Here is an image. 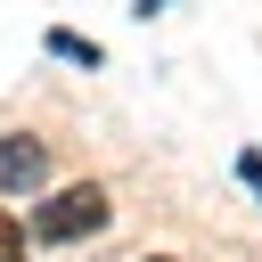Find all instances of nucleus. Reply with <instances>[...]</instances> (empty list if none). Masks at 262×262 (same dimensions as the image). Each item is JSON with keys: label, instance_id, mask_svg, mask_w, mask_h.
Here are the masks:
<instances>
[{"label": "nucleus", "instance_id": "f257e3e1", "mask_svg": "<svg viewBox=\"0 0 262 262\" xmlns=\"http://www.w3.org/2000/svg\"><path fill=\"white\" fill-rule=\"evenodd\" d=\"M41 237H57V246H74V237H90V229H106V188H57L49 205H41V221H33Z\"/></svg>", "mask_w": 262, "mask_h": 262}, {"label": "nucleus", "instance_id": "f03ea898", "mask_svg": "<svg viewBox=\"0 0 262 262\" xmlns=\"http://www.w3.org/2000/svg\"><path fill=\"white\" fill-rule=\"evenodd\" d=\"M41 180V139H0V188H33Z\"/></svg>", "mask_w": 262, "mask_h": 262}, {"label": "nucleus", "instance_id": "7ed1b4c3", "mask_svg": "<svg viewBox=\"0 0 262 262\" xmlns=\"http://www.w3.org/2000/svg\"><path fill=\"white\" fill-rule=\"evenodd\" d=\"M49 49H57V57H82V66H98V49H90L82 33H49Z\"/></svg>", "mask_w": 262, "mask_h": 262}, {"label": "nucleus", "instance_id": "20e7f679", "mask_svg": "<svg viewBox=\"0 0 262 262\" xmlns=\"http://www.w3.org/2000/svg\"><path fill=\"white\" fill-rule=\"evenodd\" d=\"M0 262H25V229H16L8 213H0Z\"/></svg>", "mask_w": 262, "mask_h": 262}, {"label": "nucleus", "instance_id": "39448f33", "mask_svg": "<svg viewBox=\"0 0 262 262\" xmlns=\"http://www.w3.org/2000/svg\"><path fill=\"white\" fill-rule=\"evenodd\" d=\"M237 172H246V180H254V188H262V156H246V164H237Z\"/></svg>", "mask_w": 262, "mask_h": 262}, {"label": "nucleus", "instance_id": "423d86ee", "mask_svg": "<svg viewBox=\"0 0 262 262\" xmlns=\"http://www.w3.org/2000/svg\"><path fill=\"white\" fill-rule=\"evenodd\" d=\"M156 262H164V254H156Z\"/></svg>", "mask_w": 262, "mask_h": 262}]
</instances>
